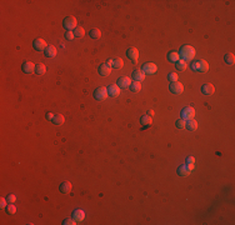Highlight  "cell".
<instances>
[{
    "label": "cell",
    "mask_w": 235,
    "mask_h": 225,
    "mask_svg": "<svg viewBox=\"0 0 235 225\" xmlns=\"http://www.w3.org/2000/svg\"><path fill=\"white\" fill-rule=\"evenodd\" d=\"M123 65H124V61H123L121 58H115L113 59V65H111V68H115V69H121Z\"/></svg>",
    "instance_id": "d4e9b609"
},
{
    "label": "cell",
    "mask_w": 235,
    "mask_h": 225,
    "mask_svg": "<svg viewBox=\"0 0 235 225\" xmlns=\"http://www.w3.org/2000/svg\"><path fill=\"white\" fill-rule=\"evenodd\" d=\"M73 219H74L76 223L83 221V220L85 219V213H84V210H81V209L74 210V213H73Z\"/></svg>",
    "instance_id": "9a60e30c"
},
{
    "label": "cell",
    "mask_w": 235,
    "mask_h": 225,
    "mask_svg": "<svg viewBox=\"0 0 235 225\" xmlns=\"http://www.w3.org/2000/svg\"><path fill=\"white\" fill-rule=\"evenodd\" d=\"M194 164H195V159H194L193 156H189V158H186V165L193 170L194 169Z\"/></svg>",
    "instance_id": "d6a6232c"
},
{
    "label": "cell",
    "mask_w": 235,
    "mask_h": 225,
    "mask_svg": "<svg viewBox=\"0 0 235 225\" xmlns=\"http://www.w3.org/2000/svg\"><path fill=\"white\" fill-rule=\"evenodd\" d=\"M84 34H85L84 28H83V26H80V25H78V26H76V29L74 30V35H75V36H78V38H83V36H84Z\"/></svg>",
    "instance_id": "f1b7e54d"
},
{
    "label": "cell",
    "mask_w": 235,
    "mask_h": 225,
    "mask_svg": "<svg viewBox=\"0 0 235 225\" xmlns=\"http://www.w3.org/2000/svg\"><path fill=\"white\" fill-rule=\"evenodd\" d=\"M116 83H118V86L120 89H128L131 85V79L129 76H121L118 79Z\"/></svg>",
    "instance_id": "9c48e42d"
},
{
    "label": "cell",
    "mask_w": 235,
    "mask_h": 225,
    "mask_svg": "<svg viewBox=\"0 0 235 225\" xmlns=\"http://www.w3.org/2000/svg\"><path fill=\"white\" fill-rule=\"evenodd\" d=\"M45 71H46V66L44 64H38L35 66V74L43 75V74H45Z\"/></svg>",
    "instance_id": "4316f807"
},
{
    "label": "cell",
    "mask_w": 235,
    "mask_h": 225,
    "mask_svg": "<svg viewBox=\"0 0 235 225\" xmlns=\"http://www.w3.org/2000/svg\"><path fill=\"white\" fill-rule=\"evenodd\" d=\"M168 79H169L170 83H174V81H178V74H176V73H170V74L168 75Z\"/></svg>",
    "instance_id": "836d02e7"
},
{
    "label": "cell",
    "mask_w": 235,
    "mask_h": 225,
    "mask_svg": "<svg viewBox=\"0 0 235 225\" xmlns=\"http://www.w3.org/2000/svg\"><path fill=\"white\" fill-rule=\"evenodd\" d=\"M64 120L65 119H64V115L63 114H55V116H54V119L52 121L54 123L55 125H61L64 123Z\"/></svg>",
    "instance_id": "484cf974"
},
{
    "label": "cell",
    "mask_w": 235,
    "mask_h": 225,
    "mask_svg": "<svg viewBox=\"0 0 235 225\" xmlns=\"http://www.w3.org/2000/svg\"><path fill=\"white\" fill-rule=\"evenodd\" d=\"M179 55H180L181 60H184V61H190V60L194 59V56H195V49H194L191 45H184L180 49Z\"/></svg>",
    "instance_id": "6da1fadb"
},
{
    "label": "cell",
    "mask_w": 235,
    "mask_h": 225,
    "mask_svg": "<svg viewBox=\"0 0 235 225\" xmlns=\"http://www.w3.org/2000/svg\"><path fill=\"white\" fill-rule=\"evenodd\" d=\"M140 123L143 125H145V126H150L151 124H153V119H151V116L150 115H144V116H141L140 118Z\"/></svg>",
    "instance_id": "7402d4cb"
},
{
    "label": "cell",
    "mask_w": 235,
    "mask_h": 225,
    "mask_svg": "<svg viewBox=\"0 0 235 225\" xmlns=\"http://www.w3.org/2000/svg\"><path fill=\"white\" fill-rule=\"evenodd\" d=\"M169 90L171 91L173 94L178 95V94H181L184 91V85L181 83H179V81H174V83H171L169 85Z\"/></svg>",
    "instance_id": "52a82bcc"
},
{
    "label": "cell",
    "mask_w": 235,
    "mask_h": 225,
    "mask_svg": "<svg viewBox=\"0 0 235 225\" xmlns=\"http://www.w3.org/2000/svg\"><path fill=\"white\" fill-rule=\"evenodd\" d=\"M190 68H191V70L199 71V73H206V71H209V64H208V61H205L204 59H200V60H196V61H194V63H191Z\"/></svg>",
    "instance_id": "7a4b0ae2"
},
{
    "label": "cell",
    "mask_w": 235,
    "mask_h": 225,
    "mask_svg": "<svg viewBox=\"0 0 235 225\" xmlns=\"http://www.w3.org/2000/svg\"><path fill=\"white\" fill-rule=\"evenodd\" d=\"M224 60H225V63L229 64V65H233L235 63V55L233 53H227L225 56H224Z\"/></svg>",
    "instance_id": "603a6c76"
},
{
    "label": "cell",
    "mask_w": 235,
    "mask_h": 225,
    "mask_svg": "<svg viewBox=\"0 0 235 225\" xmlns=\"http://www.w3.org/2000/svg\"><path fill=\"white\" fill-rule=\"evenodd\" d=\"M8 200L5 199V198H0V208L2 209H5L6 207H8V203H6Z\"/></svg>",
    "instance_id": "d590c367"
},
{
    "label": "cell",
    "mask_w": 235,
    "mask_h": 225,
    "mask_svg": "<svg viewBox=\"0 0 235 225\" xmlns=\"http://www.w3.org/2000/svg\"><path fill=\"white\" fill-rule=\"evenodd\" d=\"M35 66L36 65H34L32 61H25L22 66V69L25 74H33V73H35Z\"/></svg>",
    "instance_id": "7c38bea8"
},
{
    "label": "cell",
    "mask_w": 235,
    "mask_h": 225,
    "mask_svg": "<svg viewBox=\"0 0 235 225\" xmlns=\"http://www.w3.org/2000/svg\"><path fill=\"white\" fill-rule=\"evenodd\" d=\"M98 71H99V74H100L101 76H106V75H109V74L111 73V66H109L106 63H104V64H101V65L99 66Z\"/></svg>",
    "instance_id": "5bb4252c"
},
{
    "label": "cell",
    "mask_w": 235,
    "mask_h": 225,
    "mask_svg": "<svg viewBox=\"0 0 235 225\" xmlns=\"http://www.w3.org/2000/svg\"><path fill=\"white\" fill-rule=\"evenodd\" d=\"M63 25L66 30H70V32H74L78 26V20L74 16H66L63 22Z\"/></svg>",
    "instance_id": "3957f363"
},
{
    "label": "cell",
    "mask_w": 235,
    "mask_h": 225,
    "mask_svg": "<svg viewBox=\"0 0 235 225\" xmlns=\"http://www.w3.org/2000/svg\"><path fill=\"white\" fill-rule=\"evenodd\" d=\"M45 52V56L46 58H54L55 55H56V48L54 46V45H48V48L44 50Z\"/></svg>",
    "instance_id": "ac0fdd59"
},
{
    "label": "cell",
    "mask_w": 235,
    "mask_h": 225,
    "mask_svg": "<svg viewBox=\"0 0 235 225\" xmlns=\"http://www.w3.org/2000/svg\"><path fill=\"white\" fill-rule=\"evenodd\" d=\"M108 94L109 96L111 98H116L120 95V88L118 86V84H111L109 88H108Z\"/></svg>",
    "instance_id": "8fae6325"
},
{
    "label": "cell",
    "mask_w": 235,
    "mask_h": 225,
    "mask_svg": "<svg viewBox=\"0 0 235 225\" xmlns=\"http://www.w3.org/2000/svg\"><path fill=\"white\" fill-rule=\"evenodd\" d=\"M106 64H108L109 66L113 65V59H108V60H106Z\"/></svg>",
    "instance_id": "ab89813d"
},
{
    "label": "cell",
    "mask_w": 235,
    "mask_h": 225,
    "mask_svg": "<svg viewBox=\"0 0 235 225\" xmlns=\"http://www.w3.org/2000/svg\"><path fill=\"white\" fill-rule=\"evenodd\" d=\"M156 70H158V66L154 64V63H145L144 65H143L141 68V71L144 74H155L156 73Z\"/></svg>",
    "instance_id": "8992f818"
},
{
    "label": "cell",
    "mask_w": 235,
    "mask_h": 225,
    "mask_svg": "<svg viewBox=\"0 0 235 225\" xmlns=\"http://www.w3.org/2000/svg\"><path fill=\"white\" fill-rule=\"evenodd\" d=\"M59 190L61 194H69L71 191V183L70 181H63L60 184Z\"/></svg>",
    "instance_id": "2e32d148"
},
{
    "label": "cell",
    "mask_w": 235,
    "mask_h": 225,
    "mask_svg": "<svg viewBox=\"0 0 235 225\" xmlns=\"http://www.w3.org/2000/svg\"><path fill=\"white\" fill-rule=\"evenodd\" d=\"M33 46H34L35 50H38V52H43V50H45L48 48V44H46V42H45L44 39L36 38L34 40V43H33Z\"/></svg>",
    "instance_id": "ba28073f"
},
{
    "label": "cell",
    "mask_w": 235,
    "mask_h": 225,
    "mask_svg": "<svg viewBox=\"0 0 235 225\" xmlns=\"http://www.w3.org/2000/svg\"><path fill=\"white\" fill-rule=\"evenodd\" d=\"M148 115H150V116L154 115V110H149V111H148Z\"/></svg>",
    "instance_id": "60d3db41"
},
{
    "label": "cell",
    "mask_w": 235,
    "mask_h": 225,
    "mask_svg": "<svg viewBox=\"0 0 235 225\" xmlns=\"http://www.w3.org/2000/svg\"><path fill=\"white\" fill-rule=\"evenodd\" d=\"M63 224H64V225H75L76 221H75L74 219H65V220L63 221Z\"/></svg>",
    "instance_id": "8d00e7d4"
},
{
    "label": "cell",
    "mask_w": 235,
    "mask_h": 225,
    "mask_svg": "<svg viewBox=\"0 0 235 225\" xmlns=\"http://www.w3.org/2000/svg\"><path fill=\"white\" fill-rule=\"evenodd\" d=\"M5 210H6V213L8 214H10V215H14V214L16 213V207L14 205V204H8V207L5 208Z\"/></svg>",
    "instance_id": "4dcf8cb0"
},
{
    "label": "cell",
    "mask_w": 235,
    "mask_h": 225,
    "mask_svg": "<svg viewBox=\"0 0 235 225\" xmlns=\"http://www.w3.org/2000/svg\"><path fill=\"white\" fill-rule=\"evenodd\" d=\"M75 35H74V32H70V30H66V33H65V39L68 40H74Z\"/></svg>",
    "instance_id": "e575fe53"
},
{
    "label": "cell",
    "mask_w": 235,
    "mask_h": 225,
    "mask_svg": "<svg viewBox=\"0 0 235 225\" xmlns=\"http://www.w3.org/2000/svg\"><path fill=\"white\" fill-rule=\"evenodd\" d=\"M129 89L133 91V93H139V91L141 90V83L140 81H134V83H131Z\"/></svg>",
    "instance_id": "cb8c5ba5"
},
{
    "label": "cell",
    "mask_w": 235,
    "mask_h": 225,
    "mask_svg": "<svg viewBox=\"0 0 235 225\" xmlns=\"http://www.w3.org/2000/svg\"><path fill=\"white\" fill-rule=\"evenodd\" d=\"M168 60L171 61V63H176L178 60H180V55L178 52H170L168 54Z\"/></svg>",
    "instance_id": "44dd1931"
},
{
    "label": "cell",
    "mask_w": 235,
    "mask_h": 225,
    "mask_svg": "<svg viewBox=\"0 0 235 225\" xmlns=\"http://www.w3.org/2000/svg\"><path fill=\"white\" fill-rule=\"evenodd\" d=\"M126 56L133 61V63H135L139 59V50L136 48H129L126 50Z\"/></svg>",
    "instance_id": "30bf717a"
},
{
    "label": "cell",
    "mask_w": 235,
    "mask_h": 225,
    "mask_svg": "<svg viewBox=\"0 0 235 225\" xmlns=\"http://www.w3.org/2000/svg\"><path fill=\"white\" fill-rule=\"evenodd\" d=\"M185 128H188V130H190V131H195L198 129V121L194 120V119L186 120V126Z\"/></svg>",
    "instance_id": "ffe728a7"
},
{
    "label": "cell",
    "mask_w": 235,
    "mask_h": 225,
    "mask_svg": "<svg viewBox=\"0 0 235 225\" xmlns=\"http://www.w3.org/2000/svg\"><path fill=\"white\" fill-rule=\"evenodd\" d=\"M201 93L205 94V95H213L214 93H215V88H214V85L210 84V83L204 84L203 88H201Z\"/></svg>",
    "instance_id": "4fadbf2b"
},
{
    "label": "cell",
    "mask_w": 235,
    "mask_h": 225,
    "mask_svg": "<svg viewBox=\"0 0 235 225\" xmlns=\"http://www.w3.org/2000/svg\"><path fill=\"white\" fill-rule=\"evenodd\" d=\"M6 200H8V203H12V204H13V203H15L16 196L14 195V194H10V195H8V199H6Z\"/></svg>",
    "instance_id": "74e56055"
},
{
    "label": "cell",
    "mask_w": 235,
    "mask_h": 225,
    "mask_svg": "<svg viewBox=\"0 0 235 225\" xmlns=\"http://www.w3.org/2000/svg\"><path fill=\"white\" fill-rule=\"evenodd\" d=\"M195 116V109L191 108V106H185L183 110H181V119L184 120H190V119H194Z\"/></svg>",
    "instance_id": "5b68a950"
},
{
    "label": "cell",
    "mask_w": 235,
    "mask_h": 225,
    "mask_svg": "<svg viewBox=\"0 0 235 225\" xmlns=\"http://www.w3.org/2000/svg\"><path fill=\"white\" fill-rule=\"evenodd\" d=\"M190 173H191V169L186 164L178 168V175H180V176H189Z\"/></svg>",
    "instance_id": "e0dca14e"
},
{
    "label": "cell",
    "mask_w": 235,
    "mask_h": 225,
    "mask_svg": "<svg viewBox=\"0 0 235 225\" xmlns=\"http://www.w3.org/2000/svg\"><path fill=\"white\" fill-rule=\"evenodd\" d=\"M108 96H109V94H108V89H106L105 86H99V88L95 89V91H94V98H95L96 100H99V101L105 100Z\"/></svg>",
    "instance_id": "277c9868"
},
{
    "label": "cell",
    "mask_w": 235,
    "mask_h": 225,
    "mask_svg": "<svg viewBox=\"0 0 235 225\" xmlns=\"http://www.w3.org/2000/svg\"><path fill=\"white\" fill-rule=\"evenodd\" d=\"M89 35H90V38H93V39H100L101 32L99 29H91L89 32Z\"/></svg>",
    "instance_id": "83f0119b"
},
{
    "label": "cell",
    "mask_w": 235,
    "mask_h": 225,
    "mask_svg": "<svg viewBox=\"0 0 235 225\" xmlns=\"http://www.w3.org/2000/svg\"><path fill=\"white\" fill-rule=\"evenodd\" d=\"M175 125H176V128H178V129H184V128L186 126V120H184V119H179V120H176Z\"/></svg>",
    "instance_id": "1f68e13d"
},
{
    "label": "cell",
    "mask_w": 235,
    "mask_h": 225,
    "mask_svg": "<svg viewBox=\"0 0 235 225\" xmlns=\"http://www.w3.org/2000/svg\"><path fill=\"white\" fill-rule=\"evenodd\" d=\"M131 76H133V79H134V81H143L145 79V74L143 73L141 70H134Z\"/></svg>",
    "instance_id": "d6986e66"
},
{
    "label": "cell",
    "mask_w": 235,
    "mask_h": 225,
    "mask_svg": "<svg viewBox=\"0 0 235 225\" xmlns=\"http://www.w3.org/2000/svg\"><path fill=\"white\" fill-rule=\"evenodd\" d=\"M175 65H176V69H178V70H180V71H184V70L186 69V66H188L186 61H184V60H181V59L176 61V64H175Z\"/></svg>",
    "instance_id": "f546056e"
},
{
    "label": "cell",
    "mask_w": 235,
    "mask_h": 225,
    "mask_svg": "<svg viewBox=\"0 0 235 225\" xmlns=\"http://www.w3.org/2000/svg\"><path fill=\"white\" fill-rule=\"evenodd\" d=\"M54 116H55V114H53V112H46V115H45V118H46L48 120H53Z\"/></svg>",
    "instance_id": "f35d334b"
}]
</instances>
